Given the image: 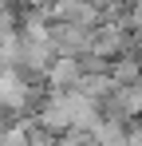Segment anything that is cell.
Wrapping results in <instances>:
<instances>
[{
    "label": "cell",
    "mask_w": 142,
    "mask_h": 146,
    "mask_svg": "<svg viewBox=\"0 0 142 146\" xmlns=\"http://www.w3.org/2000/svg\"><path fill=\"white\" fill-rule=\"evenodd\" d=\"M47 36H51V48H55V55H67V59H83V55L91 51V36H95V28L51 20Z\"/></svg>",
    "instance_id": "obj_1"
},
{
    "label": "cell",
    "mask_w": 142,
    "mask_h": 146,
    "mask_svg": "<svg viewBox=\"0 0 142 146\" xmlns=\"http://www.w3.org/2000/svg\"><path fill=\"white\" fill-rule=\"evenodd\" d=\"M47 16L51 20H63V24H83V28H99L107 20L95 0H55L47 8Z\"/></svg>",
    "instance_id": "obj_2"
},
{
    "label": "cell",
    "mask_w": 142,
    "mask_h": 146,
    "mask_svg": "<svg viewBox=\"0 0 142 146\" xmlns=\"http://www.w3.org/2000/svg\"><path fill=\"white\" fill-rule=\"evenodd\" d=\"M79 79H83L79 59L55 55V59H51V67H47V75H44V87H47V91H75V87H79Z\"/></svg>",
    "instance_id": "obj_3"
},
{
    "label": "cell",
    "mask_w": 142,
    "mask_h": 146,
    "mask_svg": "<svg viewBox=\"0 0 142 146\" xmlns=\"http://www.w3.org/2000/svg\"><path fill=\"white\" fill-rule=\"evenodd\" d=\"M126 28L142 40V0H130L126 4Z\"/></svg>",
    "instance_id": "obj_4"
},
{
    "label": "cell",
    "mask_w": 142,
    "mask_h": 146,
    "mask_svg": "<svg viewBox=\"0 0 142 146\" xmlns=\"http://www.w3.org/2000/svg\"><path fill=\"white\" fill-rule=\"evenodd\" d=\"M24 4H28V8H44V12H47V8H51L55 0H24Z\"/></svg>",
    "instance_id": "obj_5"
}]
</instances>
